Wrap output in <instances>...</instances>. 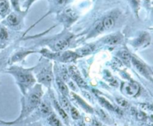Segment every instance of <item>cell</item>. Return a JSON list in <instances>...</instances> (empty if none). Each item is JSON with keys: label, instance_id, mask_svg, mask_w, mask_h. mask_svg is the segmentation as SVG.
I'll use <instances>...</instances> for the list:
<instances>
[{"label": "cell", "instance_id": "23", "mask_svg": "<svg viewBox=\"0 0 153 126\" xmlns=\"http://www.w3.org/2000/svg\"><path fill=\"white\" fill-rule=\"evenodd\" d=\"M70 111H71V115L72 116H73V118L75 119H77L79 117V111H78L75 108H71Z\"/></svg>", "mask_w": 153, "mask_h": 126}, {"label": "cell", "instance_id": "8", "mask_svg": "<svg viewBox=\"0 0 153 126\" xmlns=\"http://www.w3.org/2000/svg\"><path fill=\"white\" fill-rule=\"evenodd\" d=\"M61 56V61L64 62H71L75 61L77 58V55L76 53H73L72 52H67L65 53L62 54Z\"/></svg>", "mask_w": 153, "mask_h": 126}, {"label": "cell", "instance_id": "13", "mask_svg": "<svg viewBox=\"0 0 153 126\" xmlns=\"http://www.w3.org/2000/svg\"><path fill=\"white\" fill-rule=\"evenodd\" d=\"M49 122L52 126H62L61 122L55 115H51L49 118Z\"/></svg>", "mask_w": 153, "mask_h": 126}, {"label": "cell", "instance_id": "11", "mask_svg": "<svg viewBox=\"0 0 153 126\" xmlns=\"http://www.w3.org/2000/svg\"><path fill=\"white\" fill-rule=\"evenodd\" d=\"M69 43V41L67 40H60L55 44V49L56 50H63L67 46Z\"/></svg>", "mask_w": 153, "mask_h": 126}, {"label": "cell", "instance_id": "20", "mask_svg": "<svg viewBox=\"0 0 153 126\" xmlns=\"http://www.w3.org/2000/svg\"><path fill=\"white\" fill-rule=\"evenodd\" d=\"M8 9V4L7 3L6 1H1L0 2V12L1 13H5L7 11V10Z\"/></svg>", "mask_w": 153, "mask_h": 126}, {"label": "cell", "instance_id": "19", "mask_svg": "<svg viewBox=\"0 0 153 126\" xmlns=\"http://www.w3.org/2000/svg\"><path fill=\"white\" fill-rule=\"evenodd\" d=\"M8 21L11 25L15 26V25H17L18 23V19H17V17L14 14H11L10 16H8Z\"/></svg>", "mask_w": 153, "mask_h": 126}, {"label": "cell", "instance_id": "26", "mask_svg": "<svg viewBox=\"0 0 153 126\" xmlns=\"http://www.w3.org/2000/svg\"><path fill=\"white\" fill-rule=\"evenodd\" d=\"M11 2H12L13 5H14L15 8H17V5H18V0H11Z\"/></svg>", "mask_w": 153, "mask_h": 126}, {"label": "cell", "instance_id": "1", "mask_svg": "<svg viewBox=\"0 0 153 126\" xmlns=\"http://www.w3.org/2000/svg\"><path fill=\"white\" fill-rule=\"evenodd\" d=\"M123 93H126V95L130 96H136L138 93L139 92V86L136 83H129L124 84L123 87Z\"/></svg>", "mask_w": 153, "mask_h": 126}, {"label": "cell", "instance_id": "25", "mask_svg": "<svg viewBox=\"0 0 153 126\" xmlns=\"http://www.w3.org/2000/svg\"><path fill=\"white\" fill-rule=\"evenodd\" d=\"M66 2H67V0H56L57 4H58L60 5H64L66 3Z\"/></svg>", "mask_w": 153, "mask_h": 126}, {"label": "cell", "instance_id": "9", "mask_svg": "<svg viewBox=\"0 0 153 126\" xmlns=\"http://www.w3.org/2000/svg\"><path fill=\"white\" fill-rule=\"evenodd\" d=\"M120 40H121V37H120L118 35L114 34V35H111V36L108 37L105 39V42L107 43V44L114 45L120 43Z\"/></svg>", "mask_w": 153, "mask_h": 126}, {"label": "cell", "instance_id": "14", "mask_svg": "<svg viewBox=\"0 0 153 126\" xmlns=\"http://www.w3.org/2000/svg\"><path fill=\"white\" fill-rule=\"evenodd\" d=\"M61 104L63 109L66 110V111H70V102H69L68 99H67L64 96L61 97Z\"/></svg>", "mask_w": 153, "mask_h": 126}, {"label": "cell", "instance_id": "16", "mask_svg": "<svg viewBox=\"0 0 153 126\" xmlns=\"http://www.w3.org/2000/svg\"><path fill=\"white\" fill-rule=\"evenodd\" d=\"M99 101H100V102H101L102 105H103L105 108H106L107 109L111 110V111H114V106H113V105H111V104L110 103L108 100H106L105 99H104V98H100Z\"/></svg>", "mask_w": 153, "mask_h": 126}, {"label": "cell", "instance_id": "3", "mask_svg": "<svg viewBox=\"0 0 153 126\" xmlns=\"http://www.w3.org/2000/svg\"><path fill=\"white\" fill-rule=\"evenodd\" d=\"M70 73L71 75L72 78H73V80L77 83L78 85L82 87H86V83L82 79V78L81 77L80 74H79V71H78L77 68L76 67H73H73H70Z\"/></svg>", "mask_w": 153, "mask_h": 126}, {"label": "cell", "instance_id": "7", "mask_svg": "<svg viewBox=\"0 0 153 126\" xmlns=\"http://www.w3.org/2000/svg\"><path fill=\"white\" fill-rule=\"evenodd\" d=\"M132 63H133L135 67L137 69V70H138V72H140L141 74L144 75H147V74H148V73H147V70L142 63L140 62L138 60L135 59V58H134L132 59Z\"/></svg>", "mask_w": 153, "mask_h": 126}, {"label": "cell", "instance_id": "27", "mask_svg": "<svg viewBox=\"0 0 153 126\" xmlns=\"http://www.w3.org/2000/svg\"><path fill=\"white\" fill-rule=\"evenodd\" d=\"M32 1H33V0H30V2H32Z\"/></svg>", "mask_w": 153, "mask_h": 126}, {"label": "cell", "instance_id": "22", "mask_svg": "<svg viewBox=\"0 0 153 126\" xmlns=\"http://www.w3.org/2000/svg\"><path fill=\"white\" fill-rule=\"evenodd\" d=\"M117 102L118 103V105L120 106L123 107V108H126L128 106V102L126 100H125L124 99H117Z\"/></svg>", "mask_w": 153, "mask_h": 126}, {"label": "cell", "instance_id": "2", "mask_svg": "<svg viewBox=\"0 0 153 126\" xmlns=\"http://www.w3.org/2000/svg\"><path fill=\"white\" fill-rule=\"evenodd\" d=\"M38 79L40 82L45 84H49L52 81V73L50 69H44L38 75Z\"/></svg>", "mask_w": 153, "mask_h": 126}, {"label": "cell", "instance_id": "15", "mask_svg": "<svg viewBox=\"0 0 153 126\" xmlns=\"http://www.w3.org/2000/svg\"><path fill=\"white\" fill-rule=\"evenodd\" d=\"M120 58H122V60H123V61H124L126 64H129L131 59H132V58H131V55H129L127 52H126V51H123V52H120Z\"/></svg>", "mask_w": 153, "mask_h": 126}, {"label": "cell", "instance_id": "24", "mask_svg": "<svg viewBox=\"0 0 153 126\" xmlns=\"http://www.w3.org/2000/svg\"><path fill=\"white\" fill-rule=\"evenodd\" d=\"M7 37H8V33H7V32L5 29H2V30L0 31V39L4 40L6 39Z\"/></svg>", "mask_w": 153, "mask_h": 126}, {"label": "cell", "instance_id": "10", "mask_svg": "<svg viewBox=\"0 0 153 126\" xmlns=\"http://www.w3.org/2000/svg\"><path fill=\"white\" fill-rule=\"evenodd\" d=\"M56 81H57V84L58 86V88H59L60 91L64 94V96H67V94L69 93L68 91V88H67V85H66L62 81L60 78H57L56 79Z\"/></svg>", "mask_w": 153, "mask_h": 126}, {"label": "cell", "instance_id": "6", "mask_svg": "<svg viewBox=\"0 0 153 126\" xmlns=\"http://www.w3.org/2000/svg\"><path fill=\"white\" fill-rule=\"evenodd\" d=\"M114 25V18L111 17H108L103 20V21L101 23L102 29L103 30H108L111 28H112Z\"/></svg>", "mask_w": 153, "mask_h": 126}, {"label": "cell", "instance_id": "4", "mask_svg": "<svg viewBox=\"0 0 153 126\" xmlns=\"http://www.w3.org/2000/svg\"><path fill=\"white\" fill-rule=\"evenodd\" d=\"M18 80L24 87H29L32 85L35 81L32 75L26 74L25 73H20V74L18 75Z\"/></svg>", "mask_w": 153, "mask_h": 126}, {"label": "cell", "instance_id": "18", "mask_svg": "<svg viewBox=\"0 0 153 126\" xmlns=\"http://www.w3.org/2000/svg\"><path fill=\"white\" fill-rule=\"evenodd\" d=\"M73 96H74V97L76 98V99H77L78 102H79V103H80V105L83 106V108H85V110H87V111H91V108H90V106H88V105H87V104L85 103V102H84L83 100H82V99H81L79 97V96H76V95H75V94H73Z\"/></svg>", "mask_w": 153, "mask_h": 126}, {"label": "cell", "instance_id": "17", "mask_svg": "<svg viewBox=\"0 0 153 126\" xmlns=\"http://www.w3.org/2000/svg\"><path fill=\"white\" fill-rule=\"evenodd\" d=\"M55 107H56L57 110H58V112H59V114H60V115H61V116L62 117V118L64 119V120L67 121V120H68V116H67V114L65 113L64 110L62 109V108H61V107H60L59 105H58V103H57L56 102H55Z\"/></svg>", "mask_w": 153, "mask_h": 126}, {"label": "cell", "instance_id": "12", "mask_svg": "<svg viewBox=\"0 0 153 126\" xmlns=\"http://www.w3.org/2000/svg\"><path fill=\"white\" fill-rule=\"evenodd\" d=\"M40 111L44 115H49L51 113V109L47 104L43 102L40 105Z\"/></svg>", "mask_w": 153, "mask_h": 126}, {"label": "cell", "instance_id": "5", "mask_svg": "<svg viewBox=\"0 0 153 126\" xmlns=\"http://www.w3.org/2000/svg\"><path fill=\"white\" fill-rule=\"evenodd\" d=\"M41 97V90H36L33 92L29 96V110H32L40 103Z\"/></svg>", "mask_w": 153, "mask_h": 126}, {"label": "cell", "instance_id": "21", "mask_svg": "<svg viewBox=\"0 0 153 126\" xmlns=\"http://www.w3.org/2000/svg\"><path fill=\"white\" fill-rule=\"evenodd\" d=\"M93 50V48L91 46H87V47L83 48L80 50V55H86L90 53L91 51Z\"/></svg>", "mask_w": 153, "mask_h": 126}]
</instances>
